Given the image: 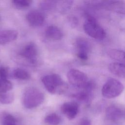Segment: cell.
Returning a JSON list of instances; mask_svg holds the SVG:
<instances>
[{
	"label": "cell",
	"instance_id": "6da1fadb",
	"mask_svg": "<svg viewBox=\"0 0 125 125\" xmlns=\"http://www.w3.org/2000/svg\"><path fill=\"white\" fill-rule=\"evenodd\" d=\"M44 100L43 93L34 86L26 88L22 96L23 105L27 109H32L39 106Z\"/></svg>",
	"mask_w": 125,
	"mask_h": 125
},
{
	"label": "cell",
	"instance_id": "30bf717a",
	"mask_svg": "<svg viewBox=\"0 0 125 125\" xmlns=\"http://www.w3.org/2000/svg\"><path fill=\"white\" fill-rule=\"evenodd\" d=\"M26 20L31 26L37 27L43 24L44 21V16L39 11H32L27 14Z\"/></svg>",
	"mask_w": 125,
	"mask_h": 125
},
{
	"label": "cell",
	"instance_id": "e0dca14e",
	"mask_svg": "<svg viewBox=\"0 0 125 125\" xmlns=\"http://www.w3.org/2000/svg\"><path fill=\"white\" fill-rule=\"evenodd\" d=\"M12 75L15 79L21 80H29L30 77V74L26 70L21 68H16L12 72Z\"/></svg>",
	"mask_w": 125,
	"mask_h": 125
},
{
	"label": "cell",
	"instance_id": "d4e9b609",
	"mask_svg": "<svg viewBox=\"0 0 125 125\" xmlns=\"http://www.w3.org/2000/svg\"><path fill=\"white\" fill-rule=\"evenodd\" d=\"M69 22L72 26H76L78 23L77 19L74 17H71L69 18Z\"/></svg>",
	"mask_w": 125,
	"mask_h": 125
},
{
	"label": "cell",
	"instance_id": "ac0fdd59",
	"mask_svg": "<svg viewBox=\"0 0 125 125\" xmlns=\"http://www.w3.org/2000/svg\"><path fill=\"white\" fill-rule=\"evenodd\" d=\"M61 121L60 117L55 113L47 115L44 118V122L50 125H58Z\"/></svg>",
	"mask_w": 125,
	"mask_h": 125
},
{
	"label": "cell",
	"instance_id": "4fadbf2b",
	"mask_svg": "<svg viewBox=\"0 0 125 125\" xmlns=\"http://www.w3.org/2000/svg\"><path fill=\"white\" fill-rule=\"evenodd\" d=\"M45 35L49 39L53 40H60L62 38V31L57 26L50 25L45 30Z\"/></svg>",
	"mask_w": 125,
	"mask_h": 125
},
{
	"label": "cell",
	"instance_id": "8992f818",
	"mask_svg": "<svg viewBox=\"0 0 125 125\" xmlns=\"http://www.w3.org/2000/svg\"><path fill=\"white\" fill-rule=\"evenodd\" d=\"M75 46L77 51V57L82 60H86L88 59V53L90 48L88 41L83 38H78L76 41Z\"/></svg>",
	"mask_w": 125,
	"mask_h": 125
},
{
	"label": "cell",
	"instance_id": "3957f363",
	"mask_svg": "<svg viewBox=\"0 0 125 125\" xmlns=\"http://www.w3.org/2000/svg\"><path fill=\"white\" fill-rule=\"evenodd\" d=\"M83 27L86 34L94 39L103 40L105 36L104 30L92 16H89L87 17Z\"/></svg>",
	"mask_w": 125,
	"mask_h": 125
},
{
	"label": "cell",
	"instance_id": "5bb4252c",
	"mask_svg": "<svg viewBox=\"0 0 125 125\" xmlns=\"http://www.w3.org/2000/svg\"><path fill=\"white\" fill-rule=\"evenodd\" d=\"M72 96L78 101L87 104H89L91 100L92 94H91V91L85 90V91L75 93L73 94Z\"/></svg>",
	"mask_w": 125,
	"mask_h": 125
},
{
	"label": "cell",
	"instance_id": "52a82bcc",
	"mask_svg": "<svg viewBox=\"0 0 125 125\" xmlns=\"http://www.w3.org/2000/svg\"><path fill=\"white\" fill-rule=\"evenodd\" d=\"M61 109L62 113L69 120H73L79 112V104L76 102H67L62 105Z\"/></svg>",
	"mask_w": 125,
	"mask_h": 125
},
{
	"label": "cell",
	"instance_id": "603a6c76",
	"mask_svg": "<svg viewBox=\"0 0 125 125\" xmlns=\"http://www.w3.org/2000/svg\"><path fill=\"white\" fill-rule=\"evenodd\" d=\"M62 2V3L60 4L59 8L60 11L65 12L70 8L72 4L73 1H63Z\"/></svg>",
	"mask_w": 125,
	"mask_h": 125
},
{
	"label": "cell",
	"instance_id": "44dd1931",
	"mask_svg": "<svg viewBox=\"0 0 125 125\" xmlns=\"http://www.w3.org/2000/svg\"><path fill=\"white\" fill-rule=\"evenodd\" d=\"M12 88V83L7 79L3 80L0 83V93L8 92L11 90Z\"/></svg>",
	"mask_w": 125,
	"mask_h": 125
},
{
	"label": "cell",
	"instance_id": "7a4b0ae2",
	"mask_svg": "<svg viewBox=\"0 0 125 125\" xmlns=\"http://www.w3.org/2000/svg\"><path fill=\"white\" fill-rule=\"evenodd\" d=\"M42 81L47 91L52 94H61L67 88L66 83L58 74L45 75L42 78Z\"/></svg>",
	"mask_w": 125,
	"mask_h": 125
},
{
	"label": "cell",
	"instance_id": "9c48e42d",
	"mask_svg": "<svg viewBox=\"0 0 125 125\" xmlns=\"http://www.w3.org/2000/svg\"><path fill=\"white\" fill-rule=\"evenodd\" d=\"M123 116L124 112L120 108L115 105H109L105 110V117L111 122H118Z\"/></svg>",
	"mask_w": 125,
	"mask_h": 125
},
{
	"label": "cell",
	"instance_id": "cb8c5ba5",
	"mask_svg": "<svg viewBox=\"0 0 125 125\" xmlns=\"http://www.w3.org/2000/svg\"><path fill=\"white\" fill-rule=\"evenodd\" d=\"M9 75L8 68L4 66L0 67V77L4 80L7 79Z\"/></svg>",
	"mask_w": 125,
	"mask_h": 125
},
{
	"label": "cell",
	"instance_id": "9a60e30c",
	"mask_svg": "<svg viewBox=\"0 0 125 125\" xmlns=\"http://www.w3.org/2000/svg\"><path fill=\"white\" fill-rule=\"evenodd\" d=\"M0 125H17L16 118L11 114L3 112L0 114Z\"/></svg>",
	"mask_w": 125,
	"mask_h": 125
},
{
	"label": "cell",
	"instance_id": "277c9868",
	"mask_svg": "<svg viewBox=\"0 0 125 125\" xmlns=\"http://www.w3.org/2000/svg\"><path fill=\"white\" fill-rule=\"evenodd\" d=\"M124 89V85L120 81L115 79H110L103 85L102 94L105 98L112 99L119 96Z\"/></svg>",
	"mask_w": 125,
	"mask_h": 125
},
{
	"label": "cell",
	"instance_id": "2e32d148",
	"mask_svg": "<svg viewBox=\"0 0 125 125\" xmlns=\"http://www.w3.org/2000/svg\"><path fill=\"white\" fill-rule=\"evenodd\" d=\"M108 54L110 58L125 64V51L112 49L108 51Z\"/></svg>",
	"mask_w": 125,
	"mask_h": 125
},
{
	"label": "cell",
	"instance_id": "7c38bea8",
	"mask_svg": "<svg viewBox=\"0 0 125 125\" xmlns=\"http://www.w3.org/2000/svg\"><path fill=\"white\" fill-rule=\"evenodd\" d=\"M109 71L114 75L125 78V64L122 62H112L108 66Z\"/></svg>",
	"mask_w": 125,
	"mask_h": 125
},
{
	"label": "cell",
	"instance_id": "ffe728a7",
	"mask_svg": "<svg viewBox=\"0 0 125 125\" xmlns=\"http://www.w3.org/2000/svg\"><path fill=\"white\" fill-rule=\"evenodd\" d=\"M12 2L13 5L17 8L23 9L30 6L32 1L31 0H13Z\"/></svg>",
	"mask_w": 125,
	"mask_h": 125
},
{
	"label": "cell",
	"instance_id": "5b68a950",
	"mask_svg": "<svg viewBox=\"0 0 125 125\" xmlns=\"http://www.w3.org/2000/svg\"><path fill=\"white\" fill-rule=\"evenodd\" d=\"M67 78L72 85L79 88L85 89L90 83L87 75L76 69H70L67 73Z\"/></svg>",
	"mask_w": 125,
	"mask_h": 125
},
{
	"label": "cell",
	"instance_id": "4316f807",
	"mask_svg": "<svg viewBox=\"0 0 125 125\" xmlns=\"http://www.w3.org/2000/svg\"><path fill=\"white\" fill-rule=\"evenodd\" d=\"M124 116L125 118V111H124Z\"/></svg>",
	"mask_w": 125,
	"mask_h": 125
},
{
	"label": "cell",
	"instance_id": "484cf974",
	"mask_svg": "<svg viewBox=\"0 0 125 125\" xmlns=\"http://www.w3.org/2000/svg\"><path fill=\"white\" fill-rule=\"evenodd\" d=\"M79 125H91V122L88 119L84 118L80 121Z\"/></svg>",
	"mask_w": 125,
	"mask_h": 125
},
{
	"label": "cell",
	"instance_id": "8fae6325",
	"mask_svg": "<svg viewBox=\"0 0 125 125\" xmlns=\"http://www.w3.org/2000/svg\"><path fill=\"white\" fill-rule=\"evenodd\" d=\"M18 35V32L15 30L7 29L0 31V44H5L16 40Z\"/></svg>",
	"mask_w": 125,
	"mask_h": 125
},
{
	"label": "cell",
	"instance_id": "7402d4cb",
	"mask_svg": "<svg viewBox=\"0 0 125 125\" xmlns=\"http://www.w3.org/2000/svg\"><path fill=\"white\" fill-rule=\"evenodd\" d=\"M55 1H43L40 4L41 7L45 10H50L56 7Z\"/></svg>",
	"mask_w": 125,
	"mask_h": 125
},
{
	"label": "cell",
	"instance_id": "ba28073f",
	"mask_svg": "<svg viewBox=\"0 0 125 125\" xmlns=\"http://www.w3.org/2000/svg\"><path fill=\"white\" fill-rule=\"evenodd\" d=\"M20 55L33 63L36 61L38 55V49L36 44L30 42L25 45L20 52Z\"/></svg>",
	"mask_w": 125,
	"mask_h": 125
},
{
	"label": "cell",
	"instance_id": "d6986e66",
	"mask_svg": "<svg viewBox=\"0 0 125 125\" xmlns=\"http://www.w3.org/2000/svg\"><path fill=\"white\" fill-rule=\"evenodd\" d=\"M14 100L13 93L10 92L0 93V103L3 104H11Z\"/></svg>",
	"mask_w": 125,
	"mask_h": 125
}]
</instances>
